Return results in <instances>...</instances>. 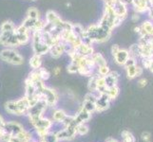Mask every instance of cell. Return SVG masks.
I'll return each instance as SVG.
<instances>
[{
    "instance_id": "cell-1",
    "label": "cell",
    "mask_w": 153,
    "mask_h": 142,
    "mask_svg": "<svg viewBox=\"0 0 153 142\" xmlns=\"http://www.w3.org/2000/svg\"><path fill=\"white\" fill-rule=\"evenodd\" d=\"M0 59L13 65H21L24 64V58L13 47H5L0 51Z\"/></svg>"
},
{
    "instance_id": "cell-2",
    "label": "cell",
    "mask_w": 153,
    "mask_h": 142,
    "mask_svg": "<svg viewBox=\"0 0 153 142\" xmlns=\"http://www.w3.org/2000/svg\"><path fill=\"white\" fill-rule=\"evenodd\" d=\"M14 35L17 39L19 46L27 45L30 39V31L21 24L17 26L14 29Z\"/></svg>"
},
{
    "instance_id": "cell-3",
    "label": "cell",
    "mask_w": 153,
    "mask_h": 142,
    "mask_svg": "<svg viewBox=\"0 0 153 142\" xmlns=\"http://www.w3.org/2000/svg\"><path fill=\"white\" fill-rule=\"evenodd\" d=\"M76 126H68L63 130L58 131L55 134L58 141L60 140H71L76 136Z\"/></svg>"
},
{
    "instance_id": "cell-4",
    "label": "cell",
    "mask_w": 153,
    "mask_h": 142,
    "mask_svg": "<svg viewBox=\"0 0 153 142\" xmlns=\"http://www.w3.org/2000/svg\"><path fill=\"white\" fill-rule=\"evenodd\" d=\"M42 96H43L47 105L50 107H54L58 102V95L54 89L52 88L46 86L43 93H42Z\"/></svg>"
},
{
    "instance_id": "cell-5",
    "label": "cell",
    "mask_w": 153,
    "mask_h": 142,
    "mask_svg": "<svg viewBox=\"0 0 153 142\" xmlns=\"http://www.w3.org/2000/svg\"><path fill=\"white\" fill-rule=\"evenodd\" d=\"M45 21L47 23L51 24V26H53V27H59L61 29L63 27V23H64V20H63L60 17V15L57 13H55L54 10H48V12L46 13Z\"/></svg>"
},
{
    "instance_id": "cell-6",
    "label": "cell",
    "mask_w": 153,
    "mask_h": 142,
    "mask_svg": "<svg viewBox=\"0 0 153 142\" xmlns=\"http://www.w3.org/2000/svg\"><path fill=\"white\" fill-rule=\"evenodd\" d=\"M31 49H33V54L43 56L49 53L51 46L45 44L42 40H40V41H33V43H31Z\"/></svg>"
},
{
    "instance_id": "cell-7",
    "label": "cell",
    "mask_w": 153,
    "mask_h": 142,
    "mask_svg": "<svg viewBox=\"0 0 153 142\" xmlns=\"http://www.w3.org/2000/svg\"><path fill=\"white\" fill-rule=\"evenodd\" d=\"M3 129H4L5 132L8 133L10 135H16L20 132L24 131L23 126L21 125V124H19L18 122H16V121H9V122H6V124H5Z\"/></svg>"
},
{
    "instance_id": "cell-8",
    "label": "cell",
    "mask_w": 153,
    "mask_h": 142,
    "mask_svg": "<svg viewBox=\"0 0 153 142\" xmlns=\"http://www.w3.org/2000/svg\"><path fill=\"white\" fill-rule=\"evenodd\" d=\"M75 52L82 57H91L94 53V49L92 45L83 43L75 49Z\"/></svg>"
},
{
    "instance_id": "cell-9",
    "label": "cell",
    "mask_w": 153,
    "mask_h": 142,
    "mask_svg": "<svg viewBox=\"0 0 153 142\" xmlns=\"http://www.w3.org/2000/svg\"><path fill=\"white\" fill-rule=\"evenodd\" d=\"M49 53L51 54V58H53V59L60 58L63 55V53H65V43H63V42L60 41L59 43L52 46L51 47Z\"/></svg>"
},
{
    "instance_id": "cell-10",
    "label": "cell",
    "mask_w": 153,
    "mask_h": 142,
    "mask_svg": "<svg viewBox=\"0 0 153 142\" xmlns=\"http://www.w3.org/2000/svg\"><path fill=\"white\" fill-rule=\"evenodd\" d=\"M75 118V122L76 124H80V123H85L88 121L91 118V113L88 112L87 110H85L83 107L79 110V112L74 116Z\"/></svg>"
},
{
    "instance_id": "cell-11",
    "label": "cell",
    "mask_w": 153,
    "mask_h": 142,
    "mask_svg": "<svg viewBox=\"0 0 153 142\" xmlns=\"http://www.w3.org/2000/svg\"><path fill=\"white\" fill-rule=\"evenodd\" d=\"M33 126L35 129H39V128H45V129H51V127L52 126V121L48 118H45L43 117H41L39 118H37L34 121L31 122Z\"/></svg>"
},
{
    "instance_id": "cell-12",
    "label": "cell",
    "mask_w": 153,
    "mask_h": 142,
    "mask_svg": "<svg viewBox=\"0 0 153 142\" xmlns=\"http://www.w3.org/2000/svg\"><path fill=\"white\" fill-rule=\"evenodd\" d=\"M128 58H129L128 51H126L125 49H120L117 53L114 55L115 62L120 65H124L125 63L126 62V60H128Z\"/></svg>"
},
{
    "instance_id": "cell-13",
    "label": "cell",
    "mask_w": 153,
    "mask_h": 142,
    "mask_svg": "<svg viewBox=\"0 0 153 142\" xmlns=\"http://www.w3.org/2000/svg\"><path fill=\"white\" fill-rule=\"evenodd\" d=\"M36 94V89L34 86V82H31L30 79H26L25 81V97L26 98H30Z\"/></svg>"
},
{
    "instance_id": "cell-14",
    "label": "cell",
    "mask_w": 153,
    "mask_h": 142,
    "mask_svg": "<svg viewBox=\"0 0 153 142\" xmlns=\"http://www.w3.org/2000/svg\"><path fill=\"white\" fill-rule=\"evenodd\" d=\"M5 109H6V111L9 112L10 114H13V115H17V116H20L22 115L20 112V110L18 108V105L16 103V101H10L8 102L5 103Z\"/></svg>"
},
{
    "instance_id": "cell-15",
    "label": "cell",
    "mask_w": 153,
    "mask_h": 142,
    "mask_svg": "<svg viewBox=\"0 0 153 142\" xmlns=\"http://www.w3.org/2000/svg\"><path fill=\"white\" fill-rule=\"evenodd\" d=\"M16 103L18 105V108L20 110V112L22 115H28L29 113V109H30V104H29V101L28 99L24 97L21 98L16 101Z\"/></svg>"
},
{
    "instance_id": "cell-16",
    "label": "cell",
    "mask_w": 153,
    "mask_h": 142,
    "mask_svg": "<svg viewBox=\"0 0 153 142\" xmlns=\"http://www.w3.org/2000/svg\"><path fill=\"white\" fill-rule=\"evenodd\" d=\"M41 57L42 56L37 55V54H33L30 57L29 64L33 69H38V68L41 67V65H42V58Z\"/></svg>"
},
{
    "instance_id": "cell-17",
    "label": "cell",
    "mask_w": 153,
    "mask_h": 142,
    "mask_svg": "<svg viewBox=\"0 0 153 142\" xmlns=\"http://www.w3.org/2000/svg\"><path fill=\"white\" fill-rule=\"evenodd\" d=\"M13 32H14V30L13 31H0V45L3 46H7L8 42L10 38L13 36Z\"/></svg>"
},
{
    "instance_id": "cell-18",
    "label": "cell",
    "mask_w": 153,
    "mask_h": 142,
    "mask_svg": "<svg viewBox=\"0 0 153 142\" xmlns=\"http://www.w3.org/2000/svg\"><path fill=\"white\" fill-rule=\"evenodd\" d=\"M91 58L93 59L94 63H95V65L97 66H103V65H107V61L104 58V56L99 53V52H94V53L91 55Z\"/></svg>"
},
{
    "instance_id": "cell-19",
    "label": "cell",
    "mask_w": 153,
    "mask_h": 142,
    "mask_svg": "<svg viewBox=\"0 0 153 142\" xmlns=\"http://www.w3.org/2000/svg\"><path fill=\"white\" fill-rule=\"evenodd\" d=\"M66 112L64 111V110L62 109H57L55 110V111L53 112V114H52V119L54 120V121L56 122H62L63 119H64L66 118Z\"/></svg>"
},
{
    "instance_id": "cell-20",
    "label": "cell",
    "mask_w": 153,
    "mask_h": 142,
    "mask_svg": "<svg viewBox=\"0 0 153 142\" xmlns=\"http://www.w3.org/2000/svg\"><path fill=\"white\" fill-rule=\"evenodd\" d=\"M97 78L98 75H92L89 77L88 83V88L89 92H97Z\"/></svg>"
},
{
    "instance_id": "cell-21",
    "label": "cell",
    "mask_w": 153,
    "mask_h": 142,
    "mask_svg": "<svg viewBox=\"0 0 153 142\" xmlns=\"http://www.w3.org/2000/svg\"><path fill=\"white\" fill-rule=\"evenodd\" d=\"M16 28V26L10 20L4 21V22L0 26V31H13Z\"/></svg>"
},
{
    "instance_id": "cell-22",
    "label": "cell",
    "mask_w": 153,
    "mask_h": 142,
    "mask_svg": "<svg viewBox=\"0 0 153 142\" xmlns=\"http://www.w3.org/2000/svg\"><path fill=\"white\" fill-rule=\"evenodd\" d=\"M85 29H84V27L80 24H73L71 31L77 36V37H80L82 39V37L84 36V33H85Z\"/></svg>"
},
{
    "instance_id": "cell-23",
    "label": "cell",
    "mask_w": 153,
    "mask_h": 142,
    "mask_svg": "<svg viewBox=\"0 0 153 142\" xmlns=\"http://www.w3.org/2000/svg\"><path fill=\"white\" fill-rule=\"evenodd\" d=\"M104 79H105V86H107V88L115 86L116 83H117V82H118V79L114 78L113 76L110 75L109 73L108 75H105L104 77Z\"/></svg>"
},
{
    "instance_id": "cell-24",
    "label": "cell",
    "mask_w": 153,
    "mask_h": 142,
    "mask_svg": "<svg viewBox=\"0 0 153 142\" xmlns=\"http://www.w3.org/2000/svg\"><path fill=\"white\" fill-rule=\"evenodd\" d=\"M27 17H30L31 19H35V20H39L41 17L40 12L34 7L29 8V10H27Z\"/></svg>"
},
{
    "instance_id": "cell-25",
    "label": "cell",
    "mask_w": 153,
    "mask_h": 142,
    "mask_svg": "<svg viewBox=\"0 0 153 142\" xmlns=\"http://www.w3.org/2000/svg\"><path fill=\"white\" fill-rule=\"evenodd\" d=\"M108 94V96L109 97L110 101H112V99H116L119 94V88L117 87V85L115 86H112V87H109L107 89V92H105Z\"/></svg>"
},
{
    "instance_id": "cell-26",
    "label": "cell",
    "mask_w": 153,
    "mask_h": 142,
    "mask_svg": "<svg viewBox=\"0 0 153 142\" xmlns=\"http://www.w3.org/2000/svg\"><path fill=\"white\" fill-rule=\"evenodd\" d=\"M15 136H17V138L22 141V142H30L31 141V135L27 132V131H22V132H20L18 135H16Z\"/></svg>"
},
{
    "instance_id": "cell-27",
    "label": "cell",
    "mask_w": 153,
    "mask_h": 142,
    "mask_svg": "<svg viewBox=\"0 0 153 142\" xmlns=\"http://www.w3.org/2000/svg\"><path fill=\"white\" fill-rule=\"evenodd\" d=\"M36 21L37 20H35V19H31L30 17H26L25 20L23 21V23L22 25L24 26V27L27 28L30 31V33H31V30H33V27H34V25L36 23Z\"/></svg>"
},
{
    "instance_id": "cell-28",
    "label": "cell",
    "mask_w": 153,
    "mask_h": 142,
    "mask_svg": "<svg viewBox=\"0 0 153 142\" xmlns=\"http://www.w3.org/2000/svg\"><path fill=\"white\" fill-rule=\"evenodd\" d=\"M38 73H39L41 81H43V82L49 80L50 77H51V73L49 72V70H47L46 68L42 67V66L40 68H38Z\"/></svg>"
},
{
    "instance_id": "cell-29",
    "label": "cell",
    "mask_w": 153,
    "mask_h": 142,
    "mask_svg": "<svg viewBox=\"0 0 153 142\" xmlns=\"http://www.w3.org/2000/svg\"><path fill=\"white\" fill-rule=\"evenodd\" d=\"M88 132V127L87 125H85V123H80L76 125V133L77 135H87Z\"/></svg>"
},
{
    "instance_id": "cell-30",
    "label": "cell",
    "mask_w": 153,
    "mask_h": 142,
    "mask_svg": "<svg viewBox=\"0 0 153 142\" xmlns=\"http://www.w3.org/2000/svg\"><path fill=\"white\" fill-rule=\"evenodd\" d=\"M85 110H87L88 112L89 113H92L95 111V108H96V105L94 102H88V101H84L83 102V106H82Z\"/></svg>"
},
{
    "instance_id": "cell-31",
    "label": "cell",
    "mask_w": 153,
    "mask_h": 142,
    "mask_svg": "<svg viewBox=\"0 0 153 142\" xmlns=\"http://www.w3.org/2000/svg\"><path fill=\"white\" fill-rule=\"evenodd\" d=\"M122 138L123 142H135V138L133 136V135L126 130L122 132Z\"/></svg>"
},
{
    "instance_id": "cell-32",
    "label": "cell",
    "mask_w": 153,
    "mask_h": 142,
    "mask_svg": "<svg viewBox=\"0 0 153 142\" xmlns=\"http://www.w3.org/2000/svg\"><path fill=\"white\" fill-rule=\"evenodd\" d=\"M28 79H30V80L33 82L41 81L40 76H39V73H38V69H33V71H31L30 74H29Z\"/></svg>"
},
{
    "instance_id": "cell-33",
    "label": "cell",
    "mask_w": 153,
    "mask_h": 142,
    "mask_svg": "<svg viewBox=\"0 0 153 142\" xmlns=\"http://www.w3.org/2000/svg\"><path fill=\"white\" fill-rule=\"evenodd\" d=\"M126 72H128V78L129 80H132L136 77V65L126 67Z\"/></svg>"
},
{
    "instance_id": "cell-34",
    "label": "cell",
    "mask_w": 153,
    "mask_h": 142,
    "mask_svg": "<svg viewBox=\"0 0 153 142\" xmlns=\"http://www.w3.org/2000/svg\"><path fill=\"white\" fill-rule=\"evenodd\" d=\"M78 69H79L78 65L76 64V63H73V62H71L67 67L68 72L71 73V74H75V73H78Z\"/></svg>"
},
{
    "instance_id": "cell-35",
    "label": "cell",
    "mask_w": 153,
    "mask_h": 142,
    "mask_svg": "<svg viewBox=\"0 0 153 142\" xmlns=\"http://www.w3.org/2000/svg\"><path fill=\"white\" fill-rule=\"evenodd\" d=\"M109 68L108 65H103V66H98V75L105 77L109 73Z\"/></svg>"
},
{
    "instance_id": "cell-36",
    "label": "cell",
    "mask_w": 153,
    "mask_h": 142,
    "mask_svg": "<svg viewBox=\"0 0 153 142\" xmlns=\"http://www.w3.org/2000/svg\"><path fill=\"white\" fill-rule=\"evenodd\" d=\"M121 49L119 47V46L118 45H113L112 46H111V53H112V55L114 56L116 53H117V52L120 50Z\"/></svg>"
},
{
    "instance_id": "cell-37",
    "label": "cell",
    "mask_w": 153,
    "mask_h": 142,
    "mask_svg": "<svg viewBox=\"0 0 153 142\" xmlns=\"http://www.w3.org/2000/svg\"><path fill=\"white\" fill-rule=\"evenodd\" d=\"M142 139H143L144 141H149L150 139V134L149 133H147V132H145L142 134Z\"/></svg>"
},
{
    "instance_id": "cell-38",
    "label": "cell",
    "mask_w": 153,
    "mask_h": 142,
    "mask_svg": "<svg viewBox=\"0 0 153 142\" xmlns=\"http://www.w3.org/2000/svg\"><path fill=\"white\" fill-rule=\"evenodd\" d=\"M139 86L140 87H145L146 85V83H147V81L146 80V79H142V80L139 81Z\"/></svg>"
},
{
    "instance_id": "cell-39",
    "label": "cell",
    "mask_w": 153,
    "mask_h": 142,
    "mask_svg": "<svg viewBox=\"0 0 153 142\" xmlns=\"http://www.w3.org/2000/svg\"><path fill=\"white\" fill-rule=\"evenodd\" d=\"M143 73V68L136 65V76H140Z\"/></svg>"
},
{
    "instance_id": "cell-40",
    "label": "cell",
    "mask_w": 153,
    "mask_h": 142,
    "mask_svg": "<svg viewBox=\"0 0 153 142\" xmlns=\"http://www.w3.org/2000/svg\"><path fill=\"white\" fill-rule=\"evenodd\" d=\"M60 72H61V68L60 67H55V68H53V74L55 75V76H58L60 74Z\"/></svg>"
},
{
    "instance_id": "cell-41",
    "label": "cell",
    "mask_w": 153,
    "mask_h": 142,
    "mask_svg": "<svg viewBox=\"0 0 153 142\" xmlns=\"http://www.w3.org/2000/svg\"><path fill=\"white\" fill-rule=\"evenodd\" d=\"M5 124H6V121L4 120V118H2V116H0V128L3 129L4 128V126Z\"/></svg>"
},
{
    "instance_id": "cell-42",
    "label": "cell",
    "mask_w": 153,
    "mask_h": 142,
    "mask_svg": "<svg viewBox=\"0 0 153 142\" xmlns=\"http://www.w3.org/2000/svg\"><path fill=\"white\" fill-rule=\"evenodd\" d=\"M107 142H118V141H116L115 139H112V138H108L107 140Z\"/></svg>"
},
{
    "instance_id": "cell-43",
    "label": "cell",
    "mask_w": 153,
    "mask_h": 142,
    "mask_svg": "<svg viewBox=\"0 0 153 142\" xmlns=\"http://www.w3.org/2000/svg\"><path fill=\"white\" fill-rule=\"evenodd\" d=\"M30 1H35V0H30Z\"/></svg>"
},
{
    "instance_id": "cell-44",
    "label": "cell",
    "mask_w": 153,
    "mask_h": 142,
    "mask_svg": "<svg viewBox=\"0 0 153 142\" xmlns=\"http://www.w3.org/2000/svg\"><path fill=\"white\" fill-rule=\"evenodd\" d=\"M146 142H151V141H149H149H146Z\"/></svg>"
}]
</instances>
